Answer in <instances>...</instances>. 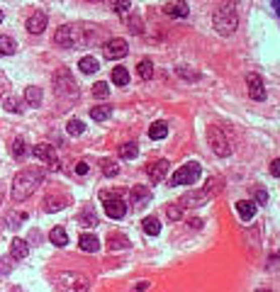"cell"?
<instances>
[{"label":"cell","instance_id":"obj_1","mask_svg":"<svg viewBox=\"0 0 280 292\" xmlns=\"http://www.w3.org/2000/svg\"><path fill=\"white\" fill-rule=\"evenodd\" d=\"M44 181V173L39 168H27V170H22V173H17L13 181V200L15 202H22V200H27L29 195L34 193Z\"/></svg>","mask_w":280,"mask_h":292},{"label":"cell","instance_id":"obj_2","mask_svg":"<svg viewBox=\"0 0 280 292\" xmlns=\"http://www.w3.org/2000/svg\"><path fill=\"white\" fill-rule=\"evenodd\" d=\"M222 193V178H210L207 185L202 188V190H197V193H188L181 197V207H200V205H205L207 200H212L214 195Z\"/></svg>","mask_w":280,"mask_h":292},{"label":"cell","instance_id":"obj_3","mask_svg":"<svg viewBox=\"0 0 280 292\" xmlns=\"http://www.w3.org/2000/svg\"><path fill=\"white\" fill-rule=\"evenodd\" d=\"M237 27H239V15L234 10V5H222V8L214 10V29L219 34L229 37V34H234Z\"/></svg>","mask_w":280,"mask_h":292},{"label":"cell","instance_id":"obj_4","mask_svg":"<svg viewBox=\"0 0 280 292\" xmlns=\"http://www.w3.org/2000/svg\"><path fill=\"white\" fill-rule=\"evenodd\" d=\"M56 287H59V292H88V278L83 273L66 270V273L56 275Z\"/></svg>","mask_w":280,"mask_h":292},{"label":"cell","instance_id":"obj_5","mask_svg":"<svg viewBox=\"0 0 280 292\" xmlns=\"http://www.w3.org/2000/svg\"><path fill=\"white\" fill-rule=\"evenodd\" d=\"M54 88H56V95L59 97H66V100H76L78 97V85L73 81V76H71L69 69H59L54 76Z\"/></svg>","mask_w":280,"mask_h":292},{"label":"cell","instance_id":"obj_6","mask_svg":"<svg viewBox=\"0 0 280 292\" xmlns=\"http://www.w3.org/2000/svg\"><path fill=\"white\" fill-rule=\"evenodd\" d=\"M200 173H202V168H200V163L197 161H190V163H185V166H181L173 176H171V185H193V183L200 178Z\"/></svg>","mask_w":280,"mask_h":292},{"label":"cell","instance_id":"obj_7","mask_svg":"<svg viewBox=\"0 0 280 292\" xmlns=\"http://www.w3.org/2000/svg\"><path fill=\"white\" fill-rule=\"evenodd\" d=\"M100 197H102V202H105V214H107L110 219H122V217L127 214V202L117 193L102 190Z\"/></svg>","mask_w":280,"mask_h":292},{"label":"cell","instance_id":"obj_8","mask_svg":"<svg viewBox=\"0 0 280 292\" xmlns=\"http://www.w3.org/2000/svg\"><path fill=\"white\" fill-rule=\"evenodd\" d=\"M207 141H210L212 151L217 153V156H229L232 153V144H229V139H227V134H224L219 127H210L207 129Z\"/></svg>","mask_w":280,"mask_h":292},{"label":"cell","instance_id":"obj_9","mask_svg":"<svg viewBox=\"0 0 280 292\" xmlns=\"http://www.w3.org/2000/svg\"><path fill=\"white\" fill-rule=\"evenodd\" d=\"M54 42L59 44V46H66V49L76 46V44H78V29L71 27V25L59 27V29H56V34H54Z\"/></svg>","mask_w":280,"mask_h":292},{"label":"cell","instance_id":"obj_10","mask_svg":"<svg viewBox=\"0 0 280 292\" xmlns=\"http://www.w3.org/2000/svg\"><path fill=\"white\" fill-rule=\"evenodd\" d=\"M32 153L37 156V158H42L44 163H49V168H54V170H59V158H56V151L54 146H49V144H37L34 149H32Z\"/></svg>","mask_w":280,"mask_h":292},{"label":"cell","instance_id":"obj_11","mask_svg":"<svg viewBox=\"0 0 280 292\" xmlns=\"http://www.w3.org/2000/svg\"><path fill=\"white\" fill-rule=\"evenodd\" d=\"M246 85H249V95H251L256 102L266 100V88H263V81H261V76H256V73H249V76H246Z\"/></svg>","mask_w":280,"mask_h":292},{"label":"cell","instance_id":"obj_12","mask_svg":"<svg viewBox=\"0 0 280 292\" xmlns=\"http://www.w3.org/2000/svg\"><path fill=\"white\" fill-rule=\"evenodd\" d=\"M127 51H129V46L120 37H115V39H110V42L105 44V56L107 59H122V56H127Z\"/></svg>","mask_w":280,"mask_h":292},{"label":"cell","instance_id":"obj_13","mask_svg":"<svg viewBox=\"0 0 280 292\" xmlns=\"http://www.w3.org/2000/svg\"><path fill=\"white\" fill-rule=\"evenodd\" d=\"M46 22H49V17L44 10H37V13H32V17L27 20V32L29 34H42L44 29H46Z\"/></svg>","mask_w":280,"mask_h":292},{"label":"cell","instance_id":"obj_14","mask_svg":"<svg viewBox=\"0 0 280 292\" xmlns=\"http://www.w3.org/2000/svg\"><path fill=\"white\" fill-rule=\"evenodd\" d=\"M168 173V161L166 158H161V161H156L154 166H149V181L151 183H161L166 178Z\"/></svg>","mask_w":280,"mask_h":292},{"label":"cell","instance_id":"obj_15","mask_svg":"<svg viewBox=\"0 0 280 292\" xmlns=\"http://www.w3.org/2000/svg\"><path fill=\"white\" fill-rule=\"evenodd\" d=\"M163 13L168 17H188V3L185 0H173V3H168L163 8Z\"/></svg>","mask_w":280,"mask_h":292},{"label":"cell","instance_id":"obj_16","mask_svg":"<svg viewBox=\"0 0 280 292\" xmlns=\"http://www.w3.org/2000/svg\"><path fill=\"white\" fill-rule=\"evenodd\" d=\"M29 253V246L25 239H13V244H10V256H13L15 261H22V258H27Z\"/></svg>","mask_w":280,"mask_h":292},{"label":"cell","instance_id":"obj_17","mask_svg":"<svg viewBox=\"0 0 280 292\" xmlns=\"http://www.w3.org/2000/svg\"><path fill=\"white\" fill-rule=\"evenodd\" d=\"M78 246H81V251H85V253H95V251L100 249V239L93 237V234H81Z\"/></svg>","mask_w":280,"mask_h":292},{"label":"cell","instance_id":"obj_18","mask_svg":"<svg viewBox=\"0 0 280 292\" xmlns=\"http://www.w3.org/2000/svg\"><path fill=\"white\" fill-rule=\"evenodd\" d=\"M237 212H239L241 219H253V214H256V202H251V200H239Z\"/></svg>","mask_w":280,"mask_h":292},{"label":"cell","instance_id":"obj_19","mask_svg":"<svg viewBox=\"0 0 280 292\" xmlns=\"http://www.w3.org/2000/svg\"><path fill=\"white\" fill-rule=\"evenodd\" d=\"M107 246H110V251H125L129 249V239L125 234H110L107 237Z\"/></svg>","mask_w":280,"mask_h":292},{"label":"cell","instance_id":"obj_20","mask_svg":"<svg viewBox=\"0 0 280 292\" xmlns=\"http://www.w3.org/2000/svg\"><path fill=\"white\" fill-rule=\"evenodd\" d=\"M49 239H51V244L59 246V249H64V246L69 244V234H66V229H64V226H54V229H51V234H49Z\"/></svg>","mask_w":280,"mask_h":292},{"label":"cell","instance_id":"obj_21","mask_svg":"<svg viewBox=\"0 0 280 292\" xmlns=\"http://www.w3.org/2000/svg\"><path fill=\"white\" fill-rule=\"evenodd\" d=\"M25 100H27L32 107H39V105H42V88H37V85H29L27 90H25Z\"/></svg>","mask_w":280,"mask_h":292},{"label":"cell","instance_id":"obj_22","mask_svg":"<svg viewBox=\"0 0 280 292\" xmlns=\"http://www.w3.org/2000/svg\"><path fill=\"white\" fill-rule=\"evenodd\" d=\"M15 51H17V44H15L13 37L0 34V56H13Z\"/></svg>","mask_w":280,"mask_h":292},{"label":"cell","instance_id":"obj_23","mask_svg":"<svg viewBox=\"0 0 280 292\" xmlns=\"http://www.w3.org/2000/svg\"><path fill=\"white\" fill-rule=\"evenodd\" d=\"M149 137H151V139H166L168 137V125L166 122H154V125L149 127Z\"/></svg>","mask_w":280,"mask_h":292},{"label":"cell","instance_id":"obj_24","mask_svg":"<svg viewBox=\"0 0 280 292\" xmlns=\"http://www.w3.org/2000/svg\"><path fill=\"white\" fill-rule=\"evenodd\" d=\"M151 197V190L149 188H144V185H137L134 190H132V195H129V200L134 202V205H141L144 200H149Z\"/></svg>","mask_w":280,"mask_h":292},{"label":"cell","instance_id":"obj_25","mask_svg":"<svg viewBox=\"0 0 280 292\" xmlns=\"http://www.w3.org/2000/svg\"><path fill=\"white\" fill-rule=\"evenodd\" d=\"M112 83L115 85H129V71H127L125 66L112 69Z\"/></svg>","mask_w":280,"mask_h":292},{"label":"cell","instance_id":"obj_26","mask_svg":"<svg viewBox=\"0 0 280 292\" xmlns=\"http://www.w3.org/2000/svg\"><path fill=\"white\" fill-rule=\"evenodd\" d=\"M137 153H139V146L134 144V141H127L120 146V156L125 158V161H132V158H137Z\"/></svg>","mask_w":280,"mask_h":292},{"label":"cell","instance_id":"obj_27","mask_svg":"<svg viewBox=\"0 0 280 292\" xmlns=\"http://www.w3.org/2000/svg\"><path fill=\"white\" fill-rule=\"evenodd\" d=\"M141 229H144V234H149V237H156L158 231H161V224L156 217H146L144 222H141Z\"/></svg>","mask_w":280,"mask_h":292},{"label":"cell","instance_id":"obj_28","mask_svg":"<svg viewBox=\"0 0 280 292\" xmlns=\"http://www.w3.org/2000/svg\"><path fill=\"white\" fill-rule=\"evenodd\" d=\"M78 69L83 71V73H95V71H98V59H93V56H83V59L78 61Z\"/></svg>","mask_w":280,"mask_h":292},{"label":"cell","instance_id":"obj_29","mask_svg":"<svg viewBox=\"0 0 280 292\" xmlns=\"http://www.w3.org/2000/svg\"><path fill=\"white\" fill-rule=\"evenodd\" d=\"M112 107H107V105H98V107H90V117L95 120V122H102V120H107L110 117Z\"/></svg>","mask_w":280,"mask_h":292},{"label":"cell","instance_id":"obj_30","mask_svg":"<svg viewBox=\"0 0 280 292\" xmlns=\"http://www.w3.org/2000/svg\"><path fill=\"white\" fill-rule=\"evenodd\" d=\"M64 205H66L64 197H46L44 200V209L46 212H59V209H64Z\"/></svg>","mask_w":280,"mask_h":292},{"label":"cell","instance_id":"obj_31","mask_svg":"<svg viewBox=\"0 0 280 292\" xmlns=\"http://www.w3.org/2000/svg\"><path fill=\"white\" fill-rule=\"evenodd\" d=\"M78 222L83 224V226H98V217H95L93 209H83L81 217H78Z\"/></svg>","mask_w":280,"mask_h":292},{"label":"cell","instance_id":"obj_32","mask_svg":"<svg viewBox=\"0 0 280 292\" xmlns=\"http://www.w3.org/2000/svg\"><path fill=\"white\" fill-rule=\"evenodd\" d=\"M102 173H105L107 178H115V176L120 173V166H117V161H112V158H102Z\"/></svg>","mask_w":280,"mask_h":292},{"label":"cell","instance_id":"obj_33","mask_svg":"<svg viewBox=\"0 0 280 292\" xmlns=\"http://www.w3.org/2000/svg\"><path fill=\"white\" fill-rule=\"evenodd\" d=\"M83 129H85V125L81 122V120H76V117L69 120V125H66V132H69L71 137H81V134H83Z\"/></svg>","mask_w":280,"mask_h":292},{"label":"cell","instance_id":"obj_34","mask_svg":"<svg viewBox=\"0 0 280 292\" xmlns=\"http://www.w3.org/2000/svg\"><path fill=\"white\" fill-rule=\"evenodd\" d=\"M137 69H139V76H141V78H144V81L154 76V64H151L149 59H141V61H139V66H137Z\"/></svg>","mask_w":280,"mask_h":292},{"label":"cell","instance_id":"obj_35","mask_svg":"<svg viewBox=\"0 0 280 292\" xmlns=\"http://www.w3.org/2000/svg\"><path fill=\"white\" fill-rule=\"evenodd\" d=\"M13 156L15 158H25V156H27V144H25V139L17 137V139L13 141Z\"/></svg>","mask_w":280,"mask_h":292},{"label":"cell","instance_id":"obj_36","mask_svg":"<svg viewBox=\"0 0 280 292\" xmlns=\"http://www.w3.org/2000/svg\"><path fill=\"white\" fill-rule=\"evenodd\" d=\"M5 110L20 114V112H22V102H20L17 97H5Z\"/></svg>","mask_w":280,"mask_h":292},{"label":"cell","instance_id":"obj_37","mask_svg":"<svg viewBox=\"0 0 280 292\" xmlns=\"http://www.w3.org/2000/svg\"><path fill=\"white\" fill-rule=\"evenodd\" d=\"M25 219H27V214H25V212H13V214L8 217V226H10V229H17L20 222H25Z\"/></svg>","mask_w":280,"mask_h":292},{"label":"cell","instance_id":"obj_38","mask_svg":"<svg viewBox=\"0 0 280 292\" xmlns=\"http://www.w3.org/2000/svg\"><path fill=\"white\" fill-rule=\"evenodd\" d=\"M93 95L100 97V100H102V97H107V95H110V85L102 83V81H100V83H95V85H93Z\"/></svg>","mask_w":280,"mask_h":292},{"label":"cell","instance_id":"obj_39","mask_svg":"<svg viewBox=\"0 0 280 292\" xmlns=\"http://www.w3.org/2000/svg\"><path fill=\"white\" fill-rule=\"evenodd\" d=\"M132 10V3L129 0H115V13L117 15H127Z\"/></svg>","mask_w":280,"mask_h":292},{"label":"cell","instance_id":"obj_40","mask_svg":"<svg viewBox=\"0 0 280 292\" xmlns=\"http://www.w3.org/2000/svg\"><path fill=\"white\" fill-rule=\"evenodd\" d=\"M178 76H181V78H190V81H197V78H200V73H197V71H190L188 66H178Z\"/></svg>","mask_w":280,"mask_h":292},{"label":"cell","instance_id":"obj_41","mask_svg":"<svg viewBox=\"0 0 280 292\" xmlns=\"http://www.w3.org/2000/svg\"><path fill=\"white\" fill-rule=\"evenodd\" d=\"M129 29H132V34H141L144 32V25H141L139 17H129Z\"/></svg>","mask_w":280,"mask_h":292},{"label":"cell","instance_id":"obj_42","mask_svg":"<svg viewBox=\"0 0 280 292\" xmlns=\"http://www.w3.org/2000/svg\"><path fill=\"white\" fill-rule=\"evenodd\" d=\"M166 212H168V217H171V219H181V214H183L181 205H168Z\"/></svg>","mask_w":280,"mask_h":292},{"label":"cell","instance_id":"obj_43","mask_svg":"<svg viewBox=\"0 0 280 292\" xmlns=\"http://www.w3.org/2000/svg\"><path fill=\"white\" fill-rule=\"evenodd\" d=\"M256 202H258V205H266V202H268V193H266V190H256Z\"/></svg>","mask_w":280,"mask_h":292},{"label":"cell","instance_id":"obj_44","mask_svg":"<svg viewBox=\"0 0 280 292\" xmlns=\"http://www.w3.org/2000/svg\"><path fill=\"white\" fill-rule=\"evenodd\" d=\"M76 173H78V176H85V173H88V163H85V161H78V163H76Z\"/></svg>","mask_w":280,"mask_h":292},{"label":"cell","instance_id":"obj_45","mask_svg":"<svg viewBox=\"0 0 280 292\" xmlns=\"http://www.w3.org/2000/svg\"><path fill=\"white\" fill-rule=\"evenodd\" d=\"M270 173H273L275 178H280V158H275V161L270 163Z\"/></svg>","mask_w":280,"mask_h":292},{"label":"cell","instance_id":"obj_46","mask_svg":"<svg viewBox=\"0 0 280 292\" xmlns=\"http://www.w3.org/2000/svg\"><path fill=\"white\" fill-rule=\"evenodd\" d=\"M146 287H149V282H144V280H141L139 285H134V290H137V292H141V290H146Z\"/></svg>","mask_w":280,"mask_h":292},{"label":"cell","instance_id":"obj_47","mask_svg":"<svg viewBox=\"0 0 280 292\" xmlns=\"http://www.w3.org/2000/svg\"><path fill=\"white\" fill-rule=\"evenodd\" d=\"M3 88H8V78L0 73V93H3Z\"/></svg>","mask_w":280,"mask_h":292},{"label":"cell","instance_id":"obj_48","mask_svg":"<svg viewBox=\"0 0 280 292\" xmlns=\"http://www.w3.org/2000/svg\"><path fill=\"white\" fill-rule=\"evenodd\" d=\"M190 226H193V229H200V226H202V222H200V219H193V222H190Z\"/></svg>","mask_w":280,"mask_h":292},{"label":"cell","instance_id":"obj_49","mask_svg":"<svg viewBox=\"0 0 280 292\" xmlns=\"http://www.w3.org/2000/svg\"><path fill=\"white\" fill-rule=\"evenodd\" d=\"M273 8H275V13L280 15V0H273Z\"/></svg>","mask_w":280,"mask_h":292},{"label":"cell","instance_id":"obj_50","mask_svg":"<svg viewBox=\"0 0 280 292\" xmlns=\"http://www.w3.org/2000/svg\"><path fill=\"white\" fill-rule=\"evenodd\" d=\"M3 193H5V188H3V183H0V205H3Z\"/></svg>","mask_w":280,"mask_h":292},{"label":"cell","instance_id":"obj_51","mask_svg":"<svg viewBox=\"0 0 280 292\" xmlns=\"http://www.w3.org/2000/svg\"><path fill=\"white\" fill-rule=\"evenodd\" d=\"M3 17H5V13H3V10H0V22H3Z\"/></svg>","mask_w":280,"mask_h":292},{"label":"cell","instance_id":"obj_52","mask_svg":"<svg viewBox=\"0 0 280 292\" xmlns=\"http://www.w3.org/2000/svg\"><path fill=\"white\" fill-rule=\"evenodd\" d=\"M256 292H270V290H256Z\"/></svg>","mask_w":280,"mask_h":292}]
</instances>
